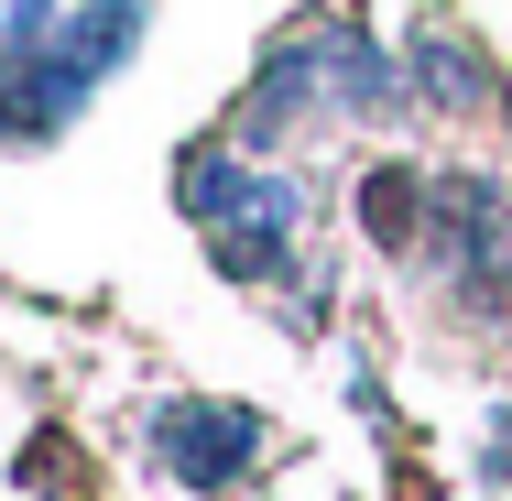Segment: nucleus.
<instances>
[{
    "mask_svg": "<svg viewBox=\"0 0 512 501\" xmlns=\"http://www.w3.org/2000/svg\"><path fill=\"white\" fill-rule=\"evenodd\" d=\"M186 218L207 229L218 273H240V284H284V273H306V262H295V240H306V186L240 164V142L186 153Z\"/></svg>",
    "mask_w": 512,
    "mask_h": 501,
    "instance_id": "obj_1",
    "label": "nucleus"
},
{
    "mask_svg": "<svg viewBox=\"0 0 512 501\" xmlns=\"http://www.w3.org/2000/svg\"><path fill=\"white\" fill-rule=\"evenodd\" d=\"M273 458V436H262V414H240V403H164L153 414V469L164 480H186V491H240L251 469Z\"/></svg>",
    "mask_w": 512,
    "mask_h": 501,
    "instance_id": "obj_2",
    "label": "nucleus"
}]
</instances>
